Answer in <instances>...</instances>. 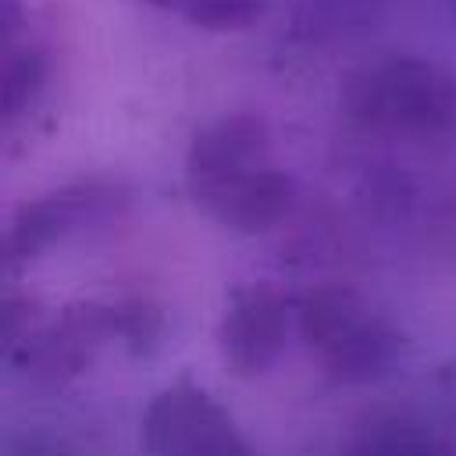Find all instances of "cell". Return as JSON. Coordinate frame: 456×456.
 <instances>
[{
	"label": "cell",
	"mask_w": 456,
	"mask_h": 456,
	"mask_svg": "<svg viewBox=\"0 0 456 456\" xmlns=\"http://www.w3.org/2000/svg\"><path fill=\"white\" fill-rule=\"evenodd\" d=\"M185 189L196 210L235 235H260L296 207V178L274 160L264 118L235 110L207 121L185 150Z\"/></svg>",
	"instance_id": "obj_1"
},
{
	"label": "cell",
	"mask_w": 456,
	"mask_h": 456,
	"mask_svg": "<svg viewBox=\"0 0 456 456\" xmlns=\"http://www.w3.org/2000/svg\"><path fill=\"white\" fill-rule=\"evenodd\" d=\"M7 363L43 385L78 378L103 346H125L146 356L164 338V314L150 299H82L57 310L50 321L32 314V303L7 292Z\"/></svg>",
	"instance_id": "obj_2"
},
{
	"label": "cell",
	"mask_w": 456,
	"mask_h": 456,
	"mask_svg": "<svg viewBox=\"0 0 456 456\" xmlns=\"http://www.w3.org/2000/svg\"><path fill=\"white\" fill-rule=\"evenodd\" d=\"M346 118L388 139H435L456 125V75L424 53H381L342 82Z\"/></svg>",
	"instance_id": "obj_3"
},
{
	"label": "cell",
	"mask_w": 456,
	"mask_h": 456,
	"mask_svg": "<svg viewBox=\"0 0 456 456\" xmlns=\"http://www.w3.org/2000/svg\"><path fill=\"white\" fill-rule=\"evenodd\" d=\"M296 335L342 385H367L385 378L406 346L399 328L346 285H314L299 292Z\"/></svg>",
	"instance_id": "obj_4"
},
{
	"label": "cell",
	"mask_w": 456,
	"mask_h": 456,
	"mask_svg": "<svg viewBox=\"0 0 456 456\" xmlns=\"http://www.w3.org/2000/svg\"><path fill=\"white\" fill-rule=\"evenodd\" d=\"M142 456H256L239 420L192 378L164 385L139 417Z\"/></svg>",
	"instance_id": "obj_5"
},
{
	"label": "cell",
	"mask_w": 456,
	"mask_h": 456,
	"mask_svg": "<svg viewBox=\"0 0 456 456\" xmlns=\"http://www.w3.org/2000/svg\"><path fill=\"white\" fill-rule=\"evenodd\" d=\"M132 203L128 189L110 178H78L21 203L7 228V267L18 271L50 246L78 235L89 224L118 217Z\"/></svg>",
	"instance_id": "obj_6"
},
{
	"label": "cell",
	"mask_w": 456,
	"mask_h": 456,
	"mask_svg": "<svg viewBox=\"0 0 456 456\" xmlns=\"http://www.w3.org/2000/svg\"><path fill=\"white\" fill-rule=\"evenodd\" d=\"M296 331V296L274 281H235L217 321V349L232 374H264Z\"/></svg>",
	"instance_id": "obj_7"
},
{
	"label": "cell",
	"mask_w": 456,
	"mask_h": 456,
	"mask_svg": "<svg viewBox=\"0 0 456 456\" xmlns=\"http://www.w3.org/2000/svg\"><path fill=\"white\" fill-rule=\"evenodd\" d=\"M53 50L25 0H4V135L7 146L43 114L53 93Z\"/></svg>",
	"instance_id": "obj_8"
},
{
	"label": "cell",
	"mask_w": 456,
	"mask_h": 456,
	"mask_svg": "<svg viewBox=\"0 0 456 456\" xmlns=\"http://www.w3.org/2000/svg\"><path fill=\"white\" fill-rule=\"evenodd\" d=\"M203 32H242L267 11L271 0H142Z\"/></svg>",
	"instance_id": "obj_9"
},
{
	"label": "cell",
	"mask_w": 456,
	"mask_h": 456,
	"mask_svg": "<svg viewBox=\"0 0 456 456\" xmlns=\"http://www.w3.org/2000/svg\"><path fill=\"white\" fill-rule=\"evenodd\" d=\"M346 456H445L431 438L413 435V431H374L363 442H356Z\"/></svg>",
	"instance_id": "obj_10"
}]
</instances>
